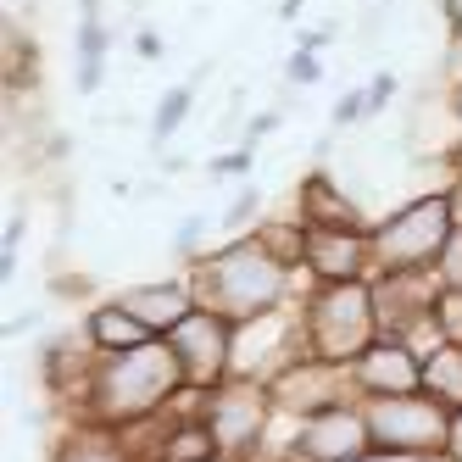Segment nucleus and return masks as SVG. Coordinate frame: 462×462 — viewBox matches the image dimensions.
Instances as JSON below:
<instances>
[{"label": "nucleus", "mask_w": 462, "mask_h": 462, "mask_svg": "<svg viewBox=\"0 0 462 462\" xmlns=\"http://www.w3.org/2000/svg\"><path fill=\"white\" fill-rule=\"evenodd\" d=\"M12 273H17V251H0V284H12Z\"/></svg>", "instance_id": "obj_33"}, {"label": "nucleus", "mask_w": 462, "mask_h": 462, "mask_svg": "<svg viewBox=\"0 0 462 462\" xmlns=\"http://www.w3.org/2000/svg\"><path fill=\"white\" fill-rule=\"evenodd\" d=\"M351 379H356L362 402H374V395H418L423 390V351L412 340L379 335L368 351L351 362Z\"/></svg>", "instance_id": "obj_12"}, {"label": "nucleus", "mask_w": 462, "mask_h": 462, "mask_svg": "<svg viewBox=\"0 0 462 462\" xmlns=\"http://www.w3.org/2000/svg\"><path fill=\"white\" fill-rule=\"evenodd\" d=\"M435 328H440L446 346H462V290L440 284V295H435Z\"/></svg>", "instance_id": "obj_22"}, {"label": "nucleus", "mask_w": 462, "mask_h": 462, "mask_svg": "<svg viewBox=\"0 0 462 462\" xmlns=\"http://www.w3.org/2000/svg\"><path fill=\"white\" fill-rule=\"evenodd\" d=\"M207 223H212V217H201V212H189V217H184V223L173 228V251L195 262V256H201V235H207Z\"/></svg>", "instance_id": "obj_24"}, {"label": "nucleus", "mask_w": 462, "mask_h": 462, "mask_svg": "<svg viewBox=\"0 0 462 462\" xmlns=\"http://www.w3.org/2000/svg\"><path fill=\"white\" fill-rule=\"evenodd\" d=\"M117 301L134 312L156 340H168L173 328L201 307V295H195V284H184V279H151V284H128Z\"/></svg>", "instance_id": "obj_14"}, {"label": "nucleus", "mask_w": 462, "mask_h": 462, "mask_svg": "<svg viewBox=\"0 0 462 462\" xmlns=\"http://www.w3.org/2000/svg\"><path fill=\"white\" fill-rule=\"evenodd\" d=\"M184 390V368L168 340H151L140 351H123V356H101L84 402L73 407L68 423H106V429H128V423H145Z\"/></svg>", "instance_id": "obj_1"}, {"label": "nucleus", "mask_w": 462, "mask_h": 462, "mask_svg": "<svg viewBox=\"0 0 462 462\" xmlns=\"http://www.w3.org/2000/svg\"><path fill=\"white\" fill-rule=\"evenodd\" d=\"M84 335H89V346L101 351V356H123V351H140V346L156 340L123 301H95L89 318H84Z\"/></svg>", "instance_id": "obj_15"}, {"label": "nucleus", "mask_w": 462, "mask_h": 462, "mask_svg": "<svg viewBox=\"0 0 462 462\" xmlns=\"http://www.w3.org/2000/svg\"><path fill=\"white\" fill-rule=\"evenodd\" d=\"M301 217L307 228H318V223H362V207L351 201V195H340V184L328 179V173H307L301 179Z\"/></svg>", "instance_id": "obj_17"}, {"label": "nucleus", "mask_w": 462, "mask_h": 462, "mask_svg": "<svg viewBox=\"0 0 462 462\" xmlns=\"http://www.w3.org/2000/svg\"><path fill=\"white\" fill-rule=\"evenodd\" d=\"M301 17V0H279V23H295Z\"/></svg>", "instance_id": "obj_35"}, {"label": "nucleus", "mask_w": 462, "mask_h": 462, "mask_svg": "<svg viewBox=\"0 0 462 462\" xmlns=\"http://www.w3.org/2000/svg\"><path fill=\"white\" fill-rule=\"evenodd\" d=\"M462 228L457 189H423L374 223V273H435Z\"/></svg>", "instance_id": "obj_3"}, {"label": "nucleus", "mask_w": 462, "mask_h": 462, "mask_svg": "<svg viewBox=\"0 0 462 462\" xmlns=\"http://www.w3.org/2000/svg\"><path fill=\"white\" fill-rule=\"evenodd\" d=\"M207 429L217 435V451L223 462H245L262 451V440H268V429L279 423L273 412V390L262 384V379H240V374H228L217 390H207Z\"/></svg>", "instance_id": "obj_6"}, {"label": "nucleus", "mask_w": 462, "mask_h": 462, "mask_svg": "<svg viewBox=\"0 0 462 462\" xmlns=\"http://www.w3.org/2000/svg\"><path fill=\"white\" fill-rule=\"evenodd\" d=\"M162 423H168V418H162ZM156 462H223V451H217V435L207 429V418H184V423L162 429Z\"/></svg>", "instance_id": "obj_18"}, {"label": "nucleus", "mask_w": 462, "mask_h": 462, "mask_svg": "<svg viewBox=\"0 0 462 462\" xmlns=\"http://www.w3.org/2000/svg\"><path fill=\"white\" fill-rule=\"evenodd\" d=\"M189 106H195V84H173L168 95H162V106L151 112V145H156V151L173 140V128L189 117Z\"/></svg>", "instance_id": "obj_20"}, {"label": "nucleus", "mask_w": 462, "mask_h": 462, "mask_svg": "<svg viewBox=\"0 0 462 462\" xmlns=\"http://www.w3.org/2000/svg\"><path fill=\"white\" fill-rule=\"evenodd\" d=\"M368 451H374V440H368L362 402H340V407H323L307 423H295V435L279 457L284 462H362Z\"/></svg>", "instance_id": "obj_9"}, {"label": "nucleus", "mask_w": 462, "mask_h": 462, "mask_svg": "<svg viewBox=\"0 0 462 462\" xmlns=\"http://www.w3.org/2000/svg\"><path fill=\"white\" fill-rule=\"evenodd\" d=\"M256 217H262V189L256 184H240V195L223 207V228H228V235H251Z\"/></svg>", "instance_id": "obj_21"}, {"label": "nucleus", "mask_w": 462, "mask_h": 462, "mask_svg": "<svg viewBox=\"0 0 462 462\" xmlns=\"http://www.w3.org/2000/svg\"><path fill=\"white\" fill-rule=\"evenodd\" d=\"M134 51H140V61H162V34L140 28V34H134Z\"/></svg>", "instance_id": "obj_28"}, {"label": "nucleus", "mask_w": 462, "mask_h": 462, "mask_svg": "<svg viewBox=\"0 0 462 462\" xmlns=\"http://www.w3.org/2000/svg\"><path fill=\"white\" fill-rule=\"evenodd\" d=\"M290 268L279 256L262 251L256 235H240L217 251H201L189 262V284L201 295V307L223 312L228 323H251L262 312H279L290 301Z\"/></svg>", "instance_id": "obj_2"}, {"label": "nucleus", "mask_w": 462, "mask_h": 462, "mask_svg": "<svg viewBox=\"0 0 462 462\" xmlns=\"http://www.w3.org/2000/svg\"><path fill=\"white\" fill-rule=\"evenodd\" d=\"M179 368H184V384L195 390H217L228 374H235V323L212 307H195L173 335H168Z\"/></svg>", "instance_id": "obj_7"}, {"label": "nucleus", "mask_w": 462, "mask_h": 462, "mask_svg": "<svg viewBox=\"0 0 462 462\" xmlns=\"http://www.w3.org/2000/svg\"><path fill=\"white\" fill-rule=\"evenodd\" d=\"M423 395H435L446 412H462V346H435L423 356Z\"/></svg>", "instance_id": "obj_19"}, {"label": "nucleus", "mask_w": 462, "mask_h": 462, "mask_svg": "<svg viewBox=\"0 0 462 462\" xmlns=\"http://www.w3.org/2000/svg\"><path fill=\"white\" fill-rule=\"evenodd\" d=\"M328 40H335V28H307V34H301V45H295V51H323Z\"/></svg>", "instance_id": "obj_30"}, {"label": "nucleus", "mask_w": 462, "mask_h": 462, "mask_svg": "<svg viewBox=\"0 0 462 462\" xmlns=\"http://www.w3.org/2000/svg\"><path fill=\"white\" fill-rule=\"evenodd\" d=\"M390 95H395V79H390V73H379V79L368 84V101H374V112H379V106L390 101Z\"/></svg>", "instance_id": "obj_29"}, {"label": "nucleus", "mask_w": 462, "mask_h": 462, "mask_svg": "<svg viewBox=\"0 0 462 462\" xmlns=\"http://www.w3.org/2000/svg\"><path fill=\"white\" fill-rule=\"evenodd\" d=\"M362 418H368V440L374 451L390 457H446L451 451V418L435 395H374L362 402Z\"/></svg>", "instance_id": "obj_5"}, {"label": "nucleus", "mask_w": 462, "mask_h": 462, "mask_svg": "<svg viewBox=\"0 0 462 462\" xmlns=\"http://www.w3.org/2000/svg\"><path fill=\"white\" fill-rule=\"evenodd\" d=\"M301 335L307 356L351 368V362L379 340V307H374V284H312L301 295Z\"/></svg>", "instance_id": "obj_4"}, {"label": "nucleus", "mask_w": 462, "mask_h": 462, "mask_svg": "<svg viewBox=\"0 0 462 462\" xmlns=\"http://www.w3.org/2000/svg\"><path fill=\"white\" fill-rule=\"evenodd\" d=\"M318 79H323V61H318V51H295V56L284 61V84L307 89V84H318Z\"/></svg>", "instance_id": "obj_23"}, {"label": "nucleus", "mask_w": 462, "mask_h": 462, "mask_svg": "<svg viewBox=\"0 0 462 462\" xmlns=\"http://www.w3.org/2000/svg\"><path fill=\"white\" fill-rule=\"evenodd\" d=\"M251 151H256V145H240V151L217 156V162H212V173H235V179H245V173H251Z\"/></svg>", "instance_id": "obj_27"}, {"label": "nucleus", "mask_w": 462, "mask_h": 462, "mask_svg": "<svg viewBox=\"0 0 462 462\" xmlns=\"http://www.w3.org/2000/svg\"><path fill=\"white\" fill-rule=\"evenodd\" d=\"M301 273H312V284L374 279V228L368 223H318V228H307Z\"/></svg>", "instance_id": "obj_11"}, {"label": "nucleus", "mask_w": 462, "mask_h": 462, "mask_svg": "<svg viewBox=\"0 0 462 462\" xmlns=\"http://www.w3.org/2000/svg\"><path fill=\"white\" fill-rule=\"evenodd\" d=\"M268 390H273V412H279V418H295V423L318 418L323 407L362 402V395H356V379H351V368H335V362H318V356L290 362V368H284Z\"/></svg>", "instance_id": "obj_10"}, {"label": "nucleus", "mask_w": 462, "mask_h": 462, "mask_svg": "<svg viewBox=\"0 0 462 462\" xmlns=\"http://www.w3.org/2000/svg\"><path fill=\"white\" fill-rule=\"evenodd\" d=\"M374 307H379V335L407 340L418 323L435 318L440 273H374Z\"/></svg>", "instance_id": "obj_13"}, {"label": "nucleus", "mask_w": 462, "mask_h": 462, "mask_svg": "<svg viewBox=\"0 0 462 462\" xmlns=\"http://www.w3.org/2000/svg\"><path fill=\"white\" fill-rule=\"evenodd\" d=\"M34 323H40V312H34V307H28V312H17V318L6 323V335H28V328H34Z\"/></svg>", "instance_id": "obj_31"}, {"label": "nucleus", "mask_w": 462, "mask_h": 462, "mask_svg": "<svg viewBox=\"0 0 462 462\" xmlns=\"http://www.w3.org/2000/svg\"><path fill=\"white\" fill-rule=\"evenodd\" d=\"M362 112H374V101H368V89H346L340 101H335V112H328V123H335V128H346V123H356Z\"/></svg>", "instance_id": "obj_25"}, {"label": "nucleus", "mask_w": 462, "mask_h": 462, "mask_svg": "<svg viewBox=\"0 0 462 462\" xmlns=\"http://www.w3.org/2000/svg\"><path fill=\"white\" fill-rule=\"evenodd\" d=\"M440 284H451V290H462V228H457V240L446 245V256H440Z\"/></svg>", "instance_id": "obj_26"}, {"label": "nucleus", "mask_w": 462, "mask_h": 462, "mask_svg": "<svg viewBox=\"0 0 462 462\" xmlns=\"http://www.w3.org/2000/svg\"><path fill=\"white\" fill-rule=\"evenodd\" d=\"M51 462H140V457L128 451L123 435L106 423H68V435L56 440Z\"/></svg>", "instance_id": "obj_16"}, {"label": "nucleus", "mask_w": 462, "mask_h": 462, "mask_svg": "<svg viewBox=\"0 0 462 462\" xmlns=\"http://www.w3.org/2000/svg\"><path fill=\"white\" fill-rule=\"evenodd\" d=\"M307 356V335H301V312H262L251 323H235V374L240 379H262L273 384L290 362Z\"/></svg>", "instance_id": "obj_8"}, {"label": "nucleus", "mask_w": 462, "mask_h": 462, "mask_svg": "<svg viewBox=\"0 0 462 462\" xmlns=\"http://www.w3.org/2000/svg\"><path fill=\"white\" fill-rule=\"evenodd\" d=\"M446 112H451V123H457V128H462V84H457V89H451V101H446Z\"/></svg>", "instance_id": "obj_34"}, {"label": "nucleus", "mask_w": 462, "mask_h": 462, "mask_svg": "<svg viewBox=\"0 0 462 462\" xmlns=\"http://www.w3.org/2000/svg\"><path fill=\"white\" fill-rule=\"evenodd\" d=\"M446 457H451V462H462V412L451 418V451H446Z\"/></svg>", "instance_id": "obj_32"}]
</instances>
